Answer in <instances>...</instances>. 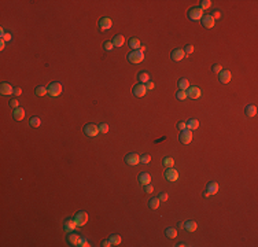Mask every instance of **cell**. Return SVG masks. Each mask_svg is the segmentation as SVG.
Segmentation results:
<instances>
[{
    "instance_id": "6da1fadb",
    "label": "cell",
    "mask_w": 258,
    "mask_h": 247,
    "mask_svg": "<svg viewBox=\"0 0 258 247\" xmlns=\"http://www.w3.org/2000/svg\"><path fill=\"white\" fill-rule=\"evenodd\" d=\"M128 60L131 62V63H140V62H143L144 60V54L140 50H136V51L131 52V54H128Z\"/></svg>"
},
{
    "instance_id": "7a4b0ae2",
    "label": "cell",
    "mask_w": 258,
    "mask_h": 247,
    "mask_svg": "<svg viewBox=\"0 0 258 247\" xmlns=\"http://www.w3.org/2000/svg\"><path fill=\"white\" fill-rule=\"evenodd\" d=\"M47 89H48V95L52 96V98L59 96L60 93H62V91H63V88H62V84L60 83H51Z\"/></svg>"
},
{
    "instance_id": "3957f363",
    "label": "cell",
    "mask_w": 258,
    "mask_h": 247,
    "mask_svg": "<svg viewBox=\"0 0 258 247\" xmlns=\"http://www.w3.org/2000/svg\"><path fill=\"white\" fill-rule=\"evenodd\" d=\"M188 17H190L191 21H199V19H202L203 10H202L201 7H192L190 11H188Z\"/></svg>"
},
{
    "instance_id": "277c9868",
    "label": "cell",
    "mask_w": 258,
    "mask_h": 247,
    "mask_svg": "<svg viewBox=\"0 0 258 247\" xmlns=\"http://www.w3.org/2000/svg\"><path fill=\"white\" fill-rule=\"evenodd\" d=\"M74 221H75V225H77V227H83V225H85V224L88 223V214L85 211H78V213L74 215Z\"/></svg>"
},
{
    "instance_id": "5b68a950",
    "label": "cell",
    "mask_w": 258,
    "mask_h": 247,
    "mask_svg": "<svg viewBox=\"0 0 258 247\" xmlns=\"http://www.w3.org/2000/svg\"><path fill=\"white\" fill-rule=\"evenodd\" d=\"M84 133L87 136H89V137H95L99 133V128L96 126V125H93V124H87L84 126Z\"/></svg>"
},
{
    "instance_id": "8992f818",
    "label": "cell",
    "mask_w": 258,
    "mask_h": 247,
    "mask_svg": "<svg viewBox=\"0 0 258 247\" xmlns=\"http://www.w3.org/2000/svg\"><path fill=\"white\" fill-rule=\"evenodd\" d=\"M165 179L169 181H177L179 180V172L176 170L175 167H167L165 172Z\"/></svg>"
},
{
    "instance_id": "52a82bcc",
    "label": "cell",
    "mask_w": 258,
    "mask_h": 247,
    "mask_svg": "<svg viewBox=\"0 0 258 247\" xmlns=\"http://www.w3.org/2000/svg\"><path fill=\"white\" fill-rule=\"evenodd\" d=\"M191 140H192V131H190V129L181 131V133H180V143L188 144L191 143Z\"/></svg>"
},
{
    "instance_id": "ba28073f",
    "label": "cell",
    "mask_w": 258,
    "mask_h": 247,
    "mask_svg": "<svg viewBox=\"0 0 258 247\" xmlns=\"http://www.w3.org/2000/svg\"><path fill=\"white\" fill-rule=\"evenodd\" d=\"M146 92H147V89H146V85L142 83L136 84L135 87H133V95L136 96V98H143L144 95H146Z\"/></svg>"
},
{
    "instance_id": "9c48e42d",
    "label": "cell",
    "mask_w": 258,
    "mask_h": 247,
    "mask_svg": "<svg viewBox=\"0 0 258 247\" xmlns=\"http://www.w3.org/2000/svg\"><path fill=\"white\" fill-rule=\"evenodd\" d=\"M125 162L128 165H131V166H135V165H137L140 162V157L137 154H135V152H131V154H128L125 157Z\"/></svg>"
},
{
    "instance_id": "30bf717a",
    "label": "cell",
    "mask_w": 258,
    "mask_h": 247,
    "mask_svg": "<svg viewBox=\"0 0 258 247\" xmlns=\"http://www.w3.org/2000/svg\"><path fill=\"white\" fill-rule=\"evenodd\" d=\"M172 59L175 60V62H180V60L184 59V56H185V52H184V50H181V48H176V50H173V52H172Z\"/></svg>"
},
{
    "instance_id": "8fae6325",
    "label": "cell",
    "mask_w": 258,
    "mask_h": 247,
    "mask_svg": "<svg viewBox=\"0 0 258 247\" xmlns=\"http://www.w3.org/2000/svg\"><path fill=\"white\" fill-rule=\"evenodd\" d=\"M185 92H187V98H190V99H198L201 96V89L198 87H190Z\"/></svg>"
},
{
    "instance_id": "7c38bea8",
    "label": "cell",
    "mask_w": 258,
    "mask_h": 247,
    "mask_svg": "<svg viewBox=\"0 0 258 247\" xmlns=\"http://www.w3.org/2000/svg\"><path fill=\"white\" fill-rule=\"evenodd\" d=\"M201 21H202L203 26H205V28H207V29L213 28V26H214V22H216V19L211 15H203Z\"/></svg>"
},
{
    "instance_id": "4fadbf2b",
    "label": "cell",
    "mask_w": 258,
    "mask_h": 247,
    "mask_svg": "<svg viewBox=\"0 0 258 247\" xmlns=\"http://www.w3.org/2000/svg\"><path fill=\"white\" fill-rule=\"evenodd\" d=\"M232 78V74H231L229 70H221L218 74V80L221 81L222 84H228Z\"/></svg>"
},
{
    "instance_id": "5bb4252c",
    "label": "cell",
    "mask_w": 258,
    "mask_h": 247,
    "mask_svg": "<svg viewBox=\"0 0 258 247\" xmlns=\"http://www.w3.org/2000/svg\"><path fill=\"white\" fill-rule=\"evenodd\" d=\"M75 221H74V218H68L66 221L63 223V229H65V232H73L75 229Z\"/></svg>"
},
{
    "instance_id": "9a60e30c",
    "label": "cell",
    "mask_w": 258,
    "mask_h": 247,
    "mask_svg": "<svg viewBox=\"0 0 258 247\" xmlns=\"http://www.w3.org/2000/svg\"><path fill=\"white\" fill-rule=\"evenodd\" d=\"M111 26H113V21H111L110 18L104 17V18H102V19H100L99 28L102 29V30H109V29H111Z\"/></svg>"
},
{
    "instance_id": "2e32d148",
    "label": "cell",
    "mask_w": 258,
    "mask_h": 247,
    "mask_svg": "<svg viewBox=\"0 0 258 247\" xmlns=\"http://www.w3.org/2000/svg\"><path fill=\"white\" fill-rule=\"evenodd\" d=\"M0 92H1V95H11V93H14V89L8 83H3L0 85Z\"/></svg>"
},
{
    "instance_id": "e0dca14e",
    "label": "cell",
    "mask_w": 258,
    "mask_h": 247,
    "mask_svg": "<svg viewBox=\"0 0 258 247\" xmlns=\"http://www.w3.org/2000/svg\"><path fill=\"white\" fill-rule=\"evenodd\" d=\"M139 183L142 184V185H147V184H150L151 183V176L148 174V173H146V172L140 173L139 174Z\"/></svg>"
},
{
    "instance_id": "ac0fdd59",
    "label": "cell",
    "mask_w": 258,
    "mask_h": 247,
    "mask_svg": "<svg viewBox=\"0 0 258 247\" xmlns=\"http://www.w3.org/2000/svg\"><path fill=\"white\" fill-rule=\"evenodd\" d=\"M207 192L210 194V195H214V194H217L218 192V190H220V185L216 181H211V183H209L207 184Z\"/></svg>"
},
{
    "instance_id": "d6986e66",
    "label": "cell",
    "mask_w": 258,
    "mask_h": 247,
    "mask_svg": "<svg viewBox=\"0 0 258 247\" xmlns=\"http://www.w3.org/2000/svg\"><path fill=\"white\" fill-rule=\"evenodd\" d=\"M196 228H198V224L195 223V221H192V220H190V221H185L184 223V229L188 232H195L196 231Z\"/></svg>"
},
{
    "instance_id": "ffe728a7",
    "label": "cell",
    "mask_w": 258,
    "mask_h": 247,
    "mask_svg": "<svg viewBox=\"0 0 258 247\" xmlns=\"http://www.w3.org/2000/svg\"><path fill=\"white\" fill-rule=\"evenodd\" d=\"M80 239H81V238H80L78 235H77V233H70V232H69V236H68V242L70 244H73V246H78V242H80Z\"/></svg>"
},
{
    "instance_id": "44dd1931",
    "label": "cell",
    "mask_w": 258,
    "mask_h": 247,
    "mask_svg": "<svg viewBox=\"0 0 258 247\" xmlns=\"http://www.w3.org/2000/svg\"><path fill=\"white\" fill-rule=\"evenodd\" d=\"M24 117H25V108L17 107L15 110H14V118H15L17 121H22Z\"/></svg>"
},
{
    "instance_id": "7402d4cb",
    "label": "cell",
    "mask_w": 258,
    "mask_h": 247,
    "mask_svg": "<svg viewBox=\"0 0 258 247\" xmlns=\"http://www.w3.org/2000/svg\"><path fill=\"white\" fill-rule=\"evenodd\" d=\"M124 43H125V39H124V36H121V34H118V36H115L114 39H113V44H114V47H122Z\"/></svg>"
},
{
    "instance_id": "603a6c76",
    "label": "cell",
    "mask_w": 258,
    "mask_h": 247,
    "mask_svg": "<svg viewBox=\"0 0 258 247\" xmlns=\"http://www.w3.org/2000/svg\"><path fill=\"white\" fill-rule=\"evenodd\" d=\"M198 126H199L198 120H190L187 122V129H190V131H195V129H198Z\"/></svg>"
},
{
    "instance_id": "cb8c5ba5",
    "label": "cell",
    "mask_w": 258,
    "mask_h": 247,
    "mask_svg": "<svg viewBox=\"0 0 258 247\" xmlns=\"http://www.w3.org/2000/svg\"><path fill=\"white\" fill-rule=\"evenodd\" d=\"M255 114H257V107H255V106H253V104L247 106V107H246V116L247 117H254Z\"/></svg>"
},
{
    "instance_id": "d4e9b609",
    "label": "cell",
    "mask_w": 258,
    "mask_h": 247,
    "mask_svg": "<svg viewBox=\"0 0 258 247\" xmlns=\"http://www.w3.org/2000/svg\"><path fill=\"white\" fill-rule=\"evenodd\" d=\"M137 78L140 80V83H142V84H146V83H148V81H150V76H148V73H146V72L139 73Z\"/></svg>"
},
{
    "instance_id": "484cf974",
    "label": "cell",
    "mask_w": 258,
    "mask_h": 247,
    "mask_svg": "<svg viewBox=\"0 0 258 247\" xmlns=\"http://www.w3.org/2000/svg\"><path fill=\"white\" fill-rule=\"evenodd\" d=\"M140 45H142V44H140V41L137 40V39H135V37L129 40V47L133 48L135 51H136V50H140Z\"/></svg>"
},
{
    "instance_id": "4316f807",
    "label": "cell",
    "mask_w": 258,
    "mask_h": 247,
    "mask_svg": "<svg viewBox=\"0 0 258 247\" xmlns=\"http://www.w3.org/2000/svg\"><path fill=\"white\" fill-rule=\"evenodd\" d=\"M188 88H190V83H188V80L181 78V80L179 81V89H181V91H187Z\"/></svg>"
},
{
    "instance_id": "83f0119b",
    "label": "cell",
    "mask_w": 258,
    "mask_h": 247,
    "mask_svg": "<svg viewBox=\"0 0 258 247\" xmlns=\"http://www.w3.org/2000/svg\"><path fill=\"white\" fill-rule=\"evenodd\" d=\"M109 240H110V243L113 244V246H118V244L121 243V236L119 235H111Z\"/></svg>"
},
{
    "instance_id": "f1b7e54d",
    "label": "cell",
    "mask_w": 258,
    "mask_h": 247,
    "mask_svg": "<svg viewBox=\"0 0 258 247\" xmlns=\"http://www.w3.org/2000/svg\"><path fill=\"white\" fill-rule=\"evenodd\" d=\"M29 124H30V126H33V128H39L40 125H41V120H40L39 117H32L30 121H29Z\"/></svg>"
},
{
    "instance_id": "f546056e",
    "label": "cell",
    "mask_w": 258,
    "mask_h": 247,
    "mask_svg": "<svg viewBox=\"0 0 258 247\" xmlns=\"http://www.w3.org/2000/svg\"><path fill=\"white\" fill-rule=\"evenodd\" d=\"M165 233H166V236L169 239H175L176 236H177V231H176L175 228H167Z\"/></svg>"
},
{
    "instance_id": "4dcf8cb0",
    "label": "cell",
    "mask_w": 258,
    "mask_h": 247,
    "mask_svg": "<svg viewBox=\"0 0 258 247\" xmlns=\"http://www.w3.org/2000/svg\"><path fill=\"white\" fill-rule=\"evenodd\" d=\"M159 202H161V200H159L158 198H152V199L148 202V206H150L151 209H158V207H159Z\"/></svg>"
},
{
    "instance_id": "1f68e13d",
    "label": "cell",
    "mask_w": 258,
    "mask_h": 247,
    "mask_svg": "<svg viewBox=\"0 0 258 247\" xmlns=\"http://www.w3.org/2000/svg\"><path fill=\"white\" fill-rule=\"evenodd\" d=\"M45 93H48V89L45 87H37L36 88V95L37 96H44Z\"/></svg>"
},
{
    "instance_id": "d6a6232c",
    "label": "cell",
    "mask_w": 258,
    "mask_h": 247,
    "mask_svg": "<svg viewBox=\"0 0 258 247\" xmlns=\"http://www.w3.org/2000/svg\"><path fill=\"white\" fill-rule=\"evenodd\" d=\"M163 165H165L166 167H173V165H175V159H173V158L166 157V158L163 159Z\"/></svg>"
},
{
    "instance_id": "836d02e7",
    "label": "cell",
    "mask_w": 258,
    "mask_h": 247,
    "mask_svg": "<svg viewBox=\"0 0 258 247\" xmlns=\"http://www.w3.org/2000/svg\"><path fill=\"white\" fill-rule=\"evenodd\" d=\"M150 161H151V157L148 154H144V155L140 157V164L147 165V164H150Z\"/></svg>"
},
{
    "instance_id": "e575fe53",
    "label": "cell",
    "mask_w": 258,
    "mask_h": 247,
    "mask_svg": "<svg viewBox=\"0 0 258 247\" xmlns=\"http://www.w3.org/2000/svg\"><path fill=\"white\" fill-rule=\"evenodd\" d=\"M176 98H177L179 100H185V99H187V92H185V91H181V89H180V91L176 93Z\"/></svg>"
},
{
    "instance_id": "d590c367",
    "label": "cell",
    "mask_w": 258,
    "mask_h": 247,
    "mask_svg": "<svg viewBox=\"0 0 258 247\" xmlns=\"http://www.w3.org/2000/svg\"><path fill=\"white\" fill-rule=\"evenodd\" d=\"M210 6H211L210 0H202V1H201V8H202V10H206V8H209Z\"/></svg>"
},
{
    "instance_id": "8d00e7d4",
    "label": "cell",
    "mask_w": 258,
    "mask_h": 247,
    "mask_svg": "<svg viewBox=\"0 0 258 247\" xmlns=\"http://www.w3.org/2000/svg\"><path fill=\"white\" fill-rule=\"evenodd\" d=\"M98 128H99L100 133H107V132H109V125H107V124H100Z\"/></svg>"
},
{
    "instance_id": "74e56055",
    "label": "cell",
    "mask_w": 258,
    "mask_h": 247,
    "mask_svg": "<svg viewBox=\"0 0 258 247\" xmlns=\"http://www.w3.org/2000/svg\"><path fill=\"white\" fill-rule=\"evenodd\" d=\"M184 52H185L187 55H190V54H192V52H194V45H191V44H188V45H185V48H184Z\"/></svg>"
},
{
    "instance_id": "f35d334b",
    "label": "cell",
    "mask_w": 258,
    "mask_h": 247,
    "mask_svg": "<svg viewBox=\"0 0 258 247\" xmlns=\"http://www.w3.org/2000/svg\"><path fill=\"white\" fill-rule=\"evenodd\" d=\"M113 48H114L113 41H106V43H104V50H106V51H111Z\"/></svg>"
},
{
    "instance_id": "ab89813d",
    "label": "cell",
    "mask_w": 258,
    "mask_h": 247,
    "mask_svg": "<svg viewBox=\"0 0 258 247\" xmlns=\"http://www.w3.org/2000/svg\"><path fill=\"white\" fill-rule=\"evenodd\" d=\"M78 246H80V247H89L91 244L88 243L87 239H83V238H81V239H80V242H78Z\"/></svg>"
},
{
    "instance_id": "60d3db41",
    "label": "cell",
    "mask_w": 258,
    "mask_h": 247,
    "mask_svg": "<svg viewBox=\"0 0 258 247\" xmlns=\"http://www.w3.org/2000/svg\"><path fill=\"white\" fill-rule=\"evenodd\" d=\"M177 128H179L180 131H184V129H187V122H184V121H180V122L177 124Z\"/></svg>"
},
{
    "instance_id": "b9f144b4",
    "label": "cell",
    "mask_w": 258,
    "mask_h": 247,
    "mask_svg": "<svg viewBox=\"0 0 258 247\" xmlns=\"http://www.w3.org/2000/svg\"><path fill=\"white\" fill-rule=\"evenodd\" d=\"M159 200H162V202H166L167 200V194H165V192H161L159 194V198H158Z\"/></svg>"
},
{
    "instance_id": "7bdbcfd3",
    "label": "cell",
    "mask_w": 258,
    "mask_h": 247,
    "mask_svg": "<svg viewBox=\"0 0 258 247\" xmlns=\"http://www.w3.org/2000/svg\"><path fill=\"white\" fill-rule=\"evenodd\" d=\"M154 83H152V81H148V83H146V89H147V91H151V89H154Z\"/></svg>"
},
{
    "instance_id": "ee69618b",
    "label": "cell",
    "mask_w": 258,
    "mask_h": 247,
    "mask_svg": "<svg viewBox=\"0 0 258 247\" xmlns=\"http://www.w3.org/2000/svg\"><path fill=\"white\" fill-rule=\"evenodd\" d=\"M221 70H222L221 65H214V66H213V72H214V73H220Z\"/></svg>"
},
{
    "instance_id": "f6af8a7d",
    "label": "cell",
    "mask_w": 258,
    "mask_h": 247,
    "mask_svg": "<svg viewBox=\"0 0 258 247\" xmlns=\"http://www.w3.org/2000/svg\"><path fill=\"white\" fill-rule=\"evenodd\" d=\"M1 39H3L4 41H10L11 40V34H10V33H4L3 36H1Z\"/></svg>"
},
{
    "instance_id": "bcb514c9",
    "label": "cell",
    "mask_w": 258,
    "mask_h": 247,
    "mask_svg": "<svg viewBox=\"0 0 258 247\" xmlns=\"http://www.w3.org/2000/svg\"><path fill=\"white\" fill-rule=\"evenodd\" d=\"M10 104H11L12 107L14 108H17V107H19V103H18V100L17 99H14V100H11V102H10Z\"/></svg>"
},
{
    "instance_id": "7dc6e473",
    "label": "cell",
    "mask_w": 258,
    "mask_h": 247,
    "mask_svg": "<svg viewBox=\"0 0 258 247\" xmlns=\"http://www.w3.org/2000/svg\"><path fill=\"white\" fill-rule=\"evenodd\" d=\"M144 191L147 192V194H150V192H152V191H154V188H152V185H150V184H147V185H146V188H144Z\"/></svg>"
},
{
    "instance_id": "c3c4849f",
    "label": "cell",
    "mask_w": 258,
    "mask_h": 247,
    "mask_svg": "<svg viewBox=\"0 0 258 247\" xmlns=\"http://www.w3.org/2000/svg\"><path fill=\"white\" fill-rule=\"evenodd\" d=\"M102 246L103 247H110V246H113V244L110 243V240H103V242H102Z\"/></svg>"
},
{
    "instance_id": "681fc988",
    "label": "cell",
    "mask_w": 258,
    "mask_h": 247,
    "mask_svg": "<svg viewBox=\"0 0 258 247\" xmlns=\"http://www.w3.org/2000/svg\"><path fill=\"white\" fill-rule=\"evenodd\" d=\"M21 93H22V89H21V88H15V89H14V95L15 96H19Z\"/></svg>"
},
{
    "instance_id": "f907efd6",
    "label": "cell",
    "mask_w": 258,
    "mask_h": 247,
    "mask_svg": "<svg viewBox=\"0 0 258 247\" xmlns=\"http://www.w3.org/2000/svg\"><path fill=\"white\" fill-rule=\"evenodd\" d=\"M211 17H213L214 19H218L220 17H221V14H220V11H214V12H213V15H211Z\"/></svg>"
},
{
    "instance_id": "816d5d0a",
    "label": "cell",
    "mask_w": 258,
    "mask_h": 247,
    "mask_svg": "<svg viewBox=\"0 0 258 247\" xmlns=\"http://www.w3.org/2000/svg\"><path fill=\"white\" fill-rule=\"evenodd\" d=\"M4 45H6V41L1 39V41H0V50H4Z\"/></svg>"
},
{
    "instance_id": "f5cc1de1",
    "label": "cell",
    "mask_w": 258,
    "mask_h": 247,
    "mask_svg": "<svg viewBox=\"0 0 258 247\" xmlns=\"http://www.w3.org/2000/svg\"><path fill=\"white\" fill-rule=\"evenodd\" d=\"M179 228L180 229H184V223H179Z\"/></svg>"
},
{
    "instance_id": "db71d44e",
    "label": "cell",
    "mask_w": 258,
    "mask_h": 247,
    "mask_svg": "<svg viewBox=\"0 0 258 247\" xmlns=\"http://www.w3.org/2000/svg\"><path fill=\"white\" fill-rule=\"evenodd\" d=\"M203 196H205V198H207V196H210V194H209L207 191H205V192H203Z\"/></svg>"
},
{
    "instance_id": "11a10c76",
    "label": "cell",
    "mask_w": 258,
    "mask_h": 247,
    "mask_svg": "<svg viewBox=\"0 0 258 247\" xmlns=\"http://www.w3.org/2000/svg\"><path fill=\"white\" fill-rule=\"evenodd\" d=\"M144 50H146V47H144V45H140V51L143 52V51H144Z\"/></svg>"
}]
</instances>
